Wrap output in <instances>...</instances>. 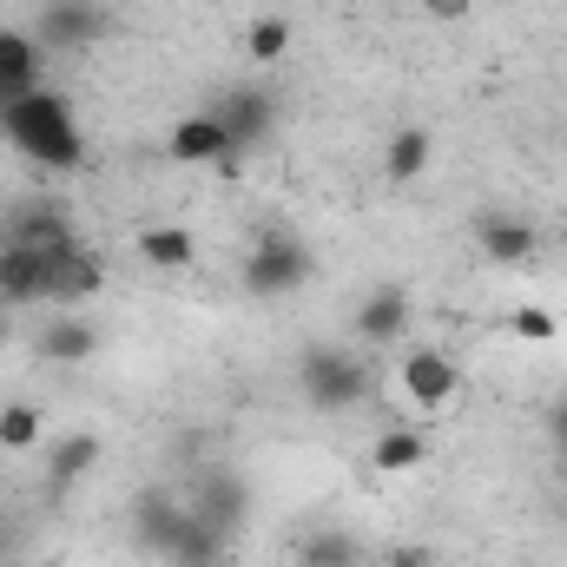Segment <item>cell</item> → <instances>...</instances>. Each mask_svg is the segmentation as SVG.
Segmentation results:
<instances>
[{
	"label": "cell",
	"instance_id": "20",
	"mask_svg": "<svg viewBox=\"0 0 567 567\" xmlns=\"http://www.w3.org/2000/svg\"><path fill=\"white\" fill-rule=\"evenodd\" d=\"M140 258L152 265V271H192V265H198V245H192L185 225H145L140 231Z\"/></svg>",
	"mask_w": 567,
	"mask_h": 567
},
{
	"label": "cell",
	"instance_id": "19",
	"mask_svg": "<svg viewBox=\"0 0 567 567\" xmlns=\"http://www.w3.org/2000/svg\"><path fill=\"white\" fill-rule=\"evenodd\" d=\"M429 158H435L429 126H396L390 145H383V178H390V185H416V178L429 172Z\"/></svg>",
	"mask_w": 567,
	"mask_h": 567
},
{
	"label": "cell",
	"instance_id": "30",
	"mask_svg": "<svg viewBox=\"0 0 567 567\" xmlns=\"http://www.w3.org/2000/svg\"><path fill=\"white\" fill-rule=\"evenodd\" d=\"M13 100H20V93H13V86H7V80H0V106H13Z\"/></svg>",
	"mask_w": 567,
	"mask_h": 567
},
{
	"label": "cell",
	"instance_id": "7",
	"mask_svg": "<svg viewBox=\"0 0 567 567\" xmlns=\"http://www.w3.org/2000/svg\"><path fill=\"white\" fill-rule=\"evenodd\" d=\"M410 317H416V297H410V284H377V290L357 303V317H350V337H357L363 350H383V343L410 337Z\"/></svg>",
	"mask_w": 567,
	"mask_h": 567
},
{
	"label": "cell",
	"instance_id": "15",
	"mask_svg": "<svg viewBox=\"0 0 567 567\" xmlns=\"http://www.w3.org/2000/svg\"><path fill=\"white\" fill-rule=\"evenodd\" d=\"M475 245L488 265H528L535 258V225L522 212H482L475 218Z\"/></svg>",
	"mask_w": 567,
	"mask_h": 567
},
{
	"label": "cell",
	"instance_id": "17",
	"mask_svg": "<svg viewBox=\"0 0 567 567\" xmlns=\"http://www.w3.org/2000/svg\"><path fill=\"white\" fill-rule=\"evenodd\" d=\"M178 515H185V495H172V488H140V495H133V542H140L152 561L165 555Z\"/></svg>",
	"mask_w": 567,
	"mask_h": 567
},
{
	"label": "cell",
	"instance_id": "24",
	"mask_svg": "<svg viewBox=\"0 0 567 567\" xmlns=\"http://www.w3.org/2000/svg\"><path fill=\"white\" fill-rule=\"evenodd\" d=\"M40 435H47V423H40L33 403H7V410H0V449H7V455L40 449Z\"/></svg>",
	"mask_w": 567,
	"mask_h": 567
},
{
	"label": "cell",
	"instance_id": "16",
	"mask_svg": "<svg viewBox=\"0 0 567 567\" xmlns=\"http://www.w3.org/2000/svg\"><path fill=\"white\" fill-rule=\"evenodd\" d=\"M93 350H100V330L80 310H53V323H40V337H33V357L40 363H60V370L66 363H86Z\"/></svg>",
	"mask_w": 567,
	"mask_h": 567
},
{
	"label": "cell",
	"instance_id": "25",
	"mask_svg": "<svg viewBox=\"0 0 567 567\" xmlns=\"http://www.w3.org/2000/svg\"><path fill=\"white\" fill-rule=\"evenodd\" d=\"M508 330H515V337H528V343H548V337H555V317H548L542 303H522V310L508 317Z\"/></svg>",
	"mask_w": 567,
	"mask_h": 567
},
{
	"label": "cell",
	"instance_id": "6",
	"mask_svg": "<svg viewBox=\"0 0 567 567\" xmlns=\"http://www.w3.org/2000/svg\"><path fill=\"white\" fill-rule=\"evenodd\" d=\"M165 158L172 165H212V172H238V145H231V133L218 126V113H185L172 133H165Z\"/></svg>",
	"mask_w": 567,
	"mask_h": 567
},
{
	"label": "cell",
	"instance_id": "21",
	"mask_svg": "<svg viewBox=\"0 0 567 567\" xmlns=\"http://www.w3.org/2000/svg\"><path fill=\"white\" fill-rule=\"evenodd\" d=\"M429 455V435L410 423H390L383 435H377V449H370V462L383 468V475H410V468H423Z\"/></svg>",
	"mask_w": 567,
	"mask_h": 567
},
{
	"label": "cell",
	"instance_id": "23",
	"mask_svg": "<svg viewBox=\"0 0 567 567\" xmlns=\"http://www.w3.org/2000/svg\"><path fill=\"white\" fill-rule=\"evenodd\" d=\"M245 53H251V66H278L284 53H290V20L284 13H258L245 27Z\"/></svg>",
	"mask_w": 567,
	"mask_h": 567
},
{
	"label": "cell",
	"instance_id": "9",
	"mask_svg": "<svg viewBox=\"0 0 567 567\" xmlns=\"http://www.w3.org/2000/svg\"><path fill=\"white\" fill-rule=\"evenodd\" d=\"M100 455H106V442L93 435V429H66L53 449H47V468H40V482H47V502H66L93 468H100Z\"/></svg>",
	"mask_w": 567,
	"mask_h": 567
},
{
	"label": "cell",
	"instance_id": "29",
	"mask_svg": "<svg viewBox=\"0 0 567 567\" xmlns=\"http://www.w3.org/2000/svg\"><path fill=\"white\" fill-rule=\"evenodd\" d=\"M7 337H13V310L0 303V343H7Z\"/></svg>",
	"mask_w": 567,
	"mask_h": 567
},
{
	"label": "cell",
	"instance_id": "1",
	"mask_svg": "<svg viewBox=\"0 0 567 567\" xmlns=\"http://www.w3.org/2000/svg\"><path fill=\"white\" fill-rule=\"evenodd\" d=\"M0 140L40 172H80L86 165V133L53 86H33L13 106H0Z\"/></svg>",
	"mask_w": 567,
	"mask_h": 567
},
{
	"label": "cell",
	"instance_id": "27",
	"mask_svg": "<svg viewBox=\"0 0 567 567\" xmlns=\"http://www.w3.org/2000/svg\"><path fill=\"white\" fill-rule=\"evenodd\" d=\"M548 449L567 462V396L561 403H548Z\"/></svg>",
	"mask_w": 567,
	"mask_h": 567
},
{
	"label": "cell",
	"instance_id": "10",
	"mask_svg": "<svg viewBox=\"0 0 567 567\" xmlns=\"http://www.w3.org/2000/svg\"><path fill=\"white\" fill-rule=\"evenodd\" d=\"M205 522H218L231 542H238V528L251 522V482L245 475H231V468H205L198 482H192V495H185Z\"/></svg>",
	"mask_w": 567,
	"mask_h": 567
},
{
	"label": "cell",
	"instance_id": "2",
	"mask_svg": "<svg viewBox=\"0 0 567 567\" xmlns=\"http://www.w3.org/2000/svg\"><path fill=\"white\" fill-rule=\"evenodd\" d=\"M297 396L317 416H350V410H363L377 396V370L350 343H310L297 357Z\"/></svg>",
	"mask_w": 567,
	"mask_h": 567
},
{
	"label": "cell",
	"instance_id": "26",
	"mask_svg": "<svg viewBox=\"0 0 567 567\" xmlns=\"http://www.w3.org/2000/svg\"><path fill=\"white\" fill-rule=\"evenodd\" d=\"M429 20H442V27H455V20H468L475 13V0H423Z\"/></svg>",
	"mask_w": 567,
	"mask_h": 567
},
{
	"label": "cell",
	"instance_id": "5",
	"mask_svg": "<svg viewBox=\"0 0 567 567\" xmlns=\"http://www.w3.org/2000/svg\"><path fill=\"white\" fill-rule=\"evenodd\" d=\"M100 290H106V265H100V251H93L86 238L47 251V303H53V310H80V303H93Z\"/></svg>",
	"mask_w": 567,
	"mask_h": 567
},
{
	"label": "cell",
	"instance_id": "18",
	"mask_svg": "<svg viewBox=\"0 0 567 567\" xmlns=\"http://www.w3.org/2000/svg\"><path fill=\"white\" fill-rule=\"evenodd\" d=\"M40 73H47V47H40V33L0 27V80H7L13 93H33Z\"/></svg>",
	"mask_w": 567,
	"mask_h": 567
},
{
	"label": "cell",
	"instance_id": "4",
	"mask_svg": "<svg viewBox=\"0 0 567 567\" xmlns=\"http://www.w3.org/2000/svg\"><path fill=\"white\" fill-rule=\"evenodd\" d=\"M73 238H80V218H73V205L53 198V192H33V198H20V205L0 212V245L53 251V245H73Z\"/></svg>",
	"mask_w": 567,
	"mask_h": 567
},
{
	"label": "cell",
	"instance_id": "28",
	"mask_svg": "<svg viewBox=\"0 0 567 567\" xmlns=\"http://www.w3.org/2000/svg\"><path fill=\"white\" fill-rule=\"evenodd\" d=\"M383 567H429V548H396V555H383Z\"/></svg>",
	"mask_w": 567,
	"mask_h": 567
},
{
	"label": "cell",
	"instance_id": "8",
	"mask_svg": "<svg viewBox=\"0 0 567 567\" xmlns=\"http://www.w3.org/2000/svg\"><path fill=\"white\" fill-rule=\"evenodd\" d=\"M212 113H218V126L231 133V145L245 152V145L271 140V126H278V93H271V86H258V80H245V86H231Z\"/></svg>",
	"mask_w": 567,
	"mask_h": 567
},
{
	"label": "cell",
	"instance_id": "14",
	"mask_svg": "<svg viewBox=\"0 0 567 567\" xmlns=\"http://www.w3.org/2000/svg\"><path fill=\"white\" fill-rule=\"evenodd\" d=\"M0 303H7V310L47 303V251H33V245H0Z\"/></svg>",
	"mask_w": 567,
	"mask_h": 567
},
{
	"label": "cell",
	"instance_id": "12",
	"mask_svg": "<svg viewBox=\"0 0 567 567\" xmlns=\"http://www.w3.org/2000/svg\"><path fill=\"white\" fill-rule=\"evenodd\" d=\"M106 27H113V20H106V7H100V0H47V7H40V20H33L40 47H93Z\"/></svg>",
	"mask_w": 567,
	"mask_h": 567
},
{
	"label": "cell",
	"instance_id": "3",
	"mask_svg": "<svg viewBox=\"0 0 567 567\" xmlns=\"http://www.w3.org/2000/svg\"><path fill=\"white\" fill-rule=\"evenodd\" d=\"M317 278V258H310V245L297 238V231H284V225H265L258 238H251V251H245V297H258V303H278V297H297L303 284Z\"/></svg>",
	"mask_w": 567,
	"mask_h": 567
},
{
	"label": "cell",
	"instance_id": "22",
	"mask_svg": "<svg viewBox=\"0 0 567 567\" xmlns=\"http://www.w3.org/2000/svg\"><path fill=\"white\" fill-rule=\"evenodd\" d=\"M297 567H363V542L343 528H310L297 542Z\"/></svg>",
	"mask_w": 567,
	"mask_h": 567
},
{
	"label": "cell",
	"instance_id": "11",
	"mask_svg": "<svg viewBox=\"0 0 567 567\" xmlns=\"http://www.w3.org/2000/svg\"><path fill=\"white\" fill-rule=\"evenodd\" d=\"M165 567H225L231 561V535L218 528V522H205L192 502H185V515H178V528H172V542H165Z\"/></svg>",
	"mask_w": 567,
	"mask_h": 567
},
{
	"label": "cell",
	"instance_id": "13",
	"mask_svg": "<svg viewBox=\"0 0 567 567\" xmlns=\"http://www.w3.org/2000/svg\"><path fill=\"white\" fill-rule=\"evenodd\" d=\"M396 383H403V396H410L416 410H442V403L462 390V370H455L442 350H429L423 343V350H410V357L396 363Z\"/></svg>",
	"mask_w": 567,
	"mask_h": 567
}]
</instances>
